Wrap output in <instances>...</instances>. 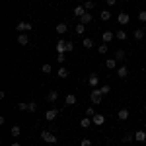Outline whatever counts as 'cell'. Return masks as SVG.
Here are the masks:
<instances>
[{"instance_id":"obj_23","label":"cell","mask_w":146,"mask_h":146,"mask_svg":"<svg viewBox=\"0 0 146 146\" xmlns=\"http://www.w3.org/2000/svg\"><path fill=\"white\" fill-rule=\"evenodd\" d=\"M115 37H117L119 41H125V39H127V31H125V29H119V31L115 33Z\"/></svg>"},{"instance_id":"obj_15","label":"cell","mask_w":146,"mask_h":146,"mask_svg":"<svg viewBox=\"0 0 146 146\" xmlns=\"http://www.w3.org/2000/svg\"><path fill=\"white\" fill-rule=\"evenodd\" d=\"M135 140L136 142H144L146 140V131H136L135 133Z\"/></svg>"},{"instance_id":"obj_22","label":"cell","mask_w":146,"mask_h":146,"mask_svg":"<svg viewBox=\"0 0 146 146\" xmlns=\"http://www.w3.org/2000/svg\"><path fill=\"white\" fill-rule=\"evenodd\" d=\"M20 133H22V129H20V125H14L10 129V135L12 136H20Z\"/></svg>"},{"instance_id":"obj_13","label":"cell","mask_w":146,"mask_h":146,"mask_svg":"<svg viewBox=\"0 0 146 146\" xmlns=\"http://www.w3.org/2000/svg\"><path fill=\"white\" fill-rule=\"evenodd\" d=\"M92 20H94V16H92V12H86L82 18H80V22L84 23V25H88V23H92Z\"/></svg>"},{"instance_id":"obj_28","label":"cell","mask_w":146,"mask_h":146,"mask_svg":"<svg viewBox=\"0 0 146 146\" xmlns=\"http://www.w3.org/2000/svg\"><path fill=\"white\" fill-rule=\"evenodd\" d=\"M98 51H100L101 55H105V53H107V51H109V47H107V43H101V45L98 47Z\"/></svg>"},{"instance_id":"obj_7","label":"cell","mask_w":146,"mask_h":146,"mask_svg":"<svg viewBox=\"0 0 146 146\" xmlns=\"http://www.w3.org/2000/svg\"><path fill=\"white\" fill-rule=\"evenodd\" d=\"M117 117H119V121H127V119L131 117V111L123 107V109H119V111H117Z\"/></svg>"},{"instance_id":"obj_19","label":"cell","mask_w":146,"mask_h":146,"mask_svg":"<svg viewBox=\"0 0 146 146\" xmlns=\"http://www.w3.org/2000/svg\"><path fill=\"white\" fill-rule=\"evenodd\" d=\"M64 103H66V105H76V96L68 94L66 98H64Z\"/></svg>"},{"instance_id":"obj_21","label":"cell","mask_w":146,"mask_h":146,"mask_svg":"<svg viewBox=\"0 0 146 146\" xmlns=\"http://www.w3.org/2000/svg\"><path fill=\"white\" fill-rule=\"evenodd\" d=\"M92 123H94V121H92L90 117H84V119L80 121V127H82V129H88V127H90Z\"/></svg>"},{"instance_id":"obj_26","label":"cell","mask_w":146,"mask_h":146,"mask_svg":"<svg viewBox=\"0 0 146 146\" xmlns=\"http://www.w3.org/2000/svg\"><path fill=\"white\" fill-rule=\"evenodd\" d=\"M125 56H127V53H125L123 49H119V51H117V53H115V58H117V60H123Z\"/></svg>"},{"instance_id":"obj_3","label":"cell","mask_w":146,"mask_h":146,"mask_svg":"<svg viewBox=\"0 0 146 146\" xmlns=\"http://www.w3.org/2000/svg\"><path fill=\"white\" fill-rule=\"evenodd\" d=\"M41 138H43L45 142H49V144H55L56 142V136L53 135V133H49V131H43V133H41Z\"/></svg>"},{"instance_id":"obj_8","label":"cell","mask_w":146,"mask_h":146,"mask_svg":"<svg viewBox=\"0 0 146 146\" xmlns=\"http://www.w3.org/2000/svg\"><path fill=\"white\" fill-rule=\"evenodd\" d=\"M92 121H94V125H96V127H101V125L105 123V117H103V115H101V113H96V115H94V119H92Z\"/></svg>"},{"instance_id":"obj_36","label":"cell","mask_w":146,"mask_h":146,"mask_svg":"<svg viewBox=\"0 0 146 146\" xmlns=\"http://www.w3.org/2000/svg\"><path fill=\"white\" fill-rule=\"evenodd\" d=\"M100 92H101V94H103V96H107V94L111 92V88H109V86L105 84V86H101V88H100Z\"/></svg>"},{"instance_id":"obj_1","label":"cell","mask_w":146,"mask_h":146,"mask_svg":"<svg viewBox=\"0 0 146 146\" xmlns=\"http://www.w3.org/2000/svg\"><path fill=\"white\" fill-rule=\"evenodd\" d=\"M90 100H92V103H96V105H100V103H101V100H103V94L100 92V88H96V90L90 92Z\"/></svg>"},{"instance_id":"obj_4","label":"cell","mask_w":146,"mask_h":146,"mask_svg":"<svg viewBox=\"0 0 146 146\" xmlns=\"http://www.w3.org/2000/svg\"><path fill=\"white\" fill-rule=\"evenodd\" d=\"M117 22H119V25H127V23L131 22V16H129L127 12H119V16H117Z\"/></svg>"},{"instance_id":"obj_6","label":"cell","mask_w":146,"mask_h":146,"mask_svg":"<svg viewBox=\"0 0 146 146\" xmlns=\"http://www.w3.org/2000/svg\"><path fill=\"white\" fill-rule=\"evenodd\" d=\"M18 45H22V47L29 45V37H27V33H20L18 35Z\"/></svg>"},{"instance_id":"obj_24","label":"cell","mask_w":146,"mask_h":146,"mask_svg":"<svg viewBox=\"0 0 146 146\" xmlns=\"http://www.w3.org/2000/svg\"><path fill=\"white\" fill-rule=\"evenodd\" d=\"M100 18L103 20V22H107V20H111V12H107V10H103L100 14Z\"/></svg>"},{"instance_id":"obj_38","label":"cell","mask_w":146,"mask_h":146,"mask_svg":"<svg viewBox=\"0 0 146 146\" xmlns=\"http://www.w3.org/2000/svg\"><path fill=\"white\" fill-rule=\"evenodd\" d=\"M80 146H92V140H90V138H82Z\"/></svg>"},{"instance_id":"obj_31","label":"cell","mask_w":146,"mask_h":146,"mask_svg":"<svg viewBox=\"0 0 146 146\" xmlns=\"http://www.w3.org/2000/svg\"><path fill=\"white\" fill-rule=\"evenodd\" d=\"M138 22L146 23V10H140V12H138Z\"/></svg>"},{"instance_id":"obj_42","label":"cell","mask_w":146,"mask_h":146,"mask_svg":"<svg viewBox=\"0 0 146 146\" xmlns=\"http://www.w3.org/2000/svg\"><path fill=\"white\" fill-rule=\"evenodd\" d=\"M10 146H22V144H20V142H12Z\"/></svg>"},{"instance_id":"obj_29","label":"cell","mask_w":146,"mask_h":146,"mask_svg":"<svg viewBox=\"0 0 146 146\" xmlns=\"http://www.w3.org/2000/svg\"><path fill=\"white\" fill-rule=\"evenodd\" d=\"M82 45H84V49H92V47H94V41H92V39H84Z\"/></svg>"},{"instance_id":"obj_35","label":"cell","mask_w":146,"mask_h":146,"mask_svg":"<svg viewBox=\"0 0 146 146\" xmlns=\"http://www.w3.org/2000/svg\"><path fill=\"white\" fill-rule=\"evenodd\" d=\"M94 115H96V111H94V107H88V109H86V117H90V119H94Z\"/></svg>"},{"instance_id":"obj_40","label":"cell","mask_w":146,"mask_h":146,"mask_svg":"<svg viewBox=\"0 0 146 146\" xmlns=\"http://www.w3.org/2000/svg\"><path fill=\"white\" fill-rule=\"evenodd\" d=\"M64 60H66V56H64V53H62V55H58V62H64Z\"/></svg>"},{"instance_id":"obj_17","label":"cell","mask_w":146,"mask_h":146,"mask_svg":"<svg viewBox=\"0 0 146 146\" xmlns=\"http://www.w3.org/2000/svg\"><path fill=\"white\" fill-rule=\"evenodd\" d=\"M105 68L115 70V68H117V58H107V60H105Z\"/></svg>"},{"instance_id":"obj_32","label":"cell","mask_w":146,"mask_h":146,"mask_svg":"<svg viewBox=\"0 0 146 146\" xmlns=\"http://www.w3.org/2000/svg\"><path fill=\"white\" fill-rule=\"evenodd\" d=\"M27 107H29V103H25V101H20L18 103V109L20 111H27Z\"/></svg>"},{"instance_id":"obj_30","label":"cell","mask_w":146,"mask_h":146,"mask_svg":"<svg viewBox=\"0 0 146 146\" xmlns=\"http://www.w3.org/2000/svg\"><path fill=\"white\" fill-rule=\"evenodd\" d=\"M51 70H53V68H51V64H43V66H41V72H43V74H51Z\"/></svg>"},{"instance_id":"obj_9","label":"cell","mask_w":146,"mask_h":146,"mask_svg":"<svg viewBox=\"0 0 146 146\" xmlns=\"http://www.w3.org/2000/svg\"><path fill=\"white\" fill-rule=\"evenodd\" d=\"M144 35H146V31L142 29V27H136L135 33H133V37H135L136 41H142V39H144Z\"/></svg>"},{"instance_id":"obj_33","label":"cell","mask_w":146,"mask_h":146,"mask_svg":"<svg viewBox=\"0 0 146 146\" xmlns=\"http://www.w3.org/2000/svg\"><path fill=\"white\" fill-rule=\"evenodd\" d=\"M27 111H29V113H35V111H37V103H35V101H29V107H27Z\"/></svg>"},{"instance_id":"obj_5","label":"cell","mask_w":146,"mask_h":146,"mask_svg":"<svg viewBox=\"0 0 146 146\" xmlns=\"http://www.w3.org/2000/svg\"><path fill=\"white\" fill-rule=\"evenodd\" d=\"M88 84H90L92 90H96V88L100 86V76H98V74H90V78H88Z\"/></svg>"},{"instance_id":"obj_41","label":"cell","mask_w":146,"mask_h":146,"mask_svg":"<svg viewBox=\"0 0 146 146\" xmlns=\"http://www.w3.org/2000/svg\"><path fill=\"white\" fill-rule=\"evenodd\" d=\"M117 4V0H107V6H115Z\"/></svg>"},{"instance_id":"obj_10","label":"cell","mask_w":146,"mask_h":146,"mask_svg":"<svg viewBox=\"0 0 146 146\" xmlns=\"http://www.w3.org/2000/svg\"><path fill=\"white\" fill-rule=\"evenodd\" d=\"M56 100H58V92H56V90L47 92V101H49V103H55Z\"/></svg>"},{"instance_id":"obj_25","label":"cell","mask_w":146,"mask_h":146,"mask_svg":"<svg viewBox=\"0 0 146 146\" xmlns=\"http://www.w3.org/2000/svg\"><path fill=\"white\" fill-rule=\"evenodd\" d=\"M82 6L86 8V12H92V10H94V2H92V0H86V2H84Z\"/></svg>"},{"instance_id":"obj_43","label":"cell","mask_w":146,"mask_h":146,"mask_svg":"<svg viewBox=\"0 0 146 146\" xmlns=\"http://www.w3.org/2000/svg\"><path fill=\"white\" fill-rule=\"evenodd\" d=\"M142 29H144V31H146V23H144V25H142Z\"/></svg>"},{"instance_id":"obj_37","label":"cell","mask_w":146,"mask_h":146,"mask_svg":"<svg viewBox=\"0 0 146 146\" xmlns=\"http://www.w3.org/2000/svg\"><path fill=\"white\" fill-rule=\"evenodd\" d=\"M74 51V43L72 41H66V53H72Z\"/></svg>"},{"instance_id":"obj_44","label":"cell","mask_w":146,"mask_h":146,"mask_svg":"<svg viewBox=\"0 0 146 146\" xmlns=\"http://www.w3.org/2000/svg\"><path fill=\"white\" fill-rule=\"evenodd\" d=\"M144 131H146V123H144Z\"/></svg>"},{"instance_id":"obj_39","label":"cell","mask_w":146,"mask_h":146,"mask_svg":"<svg viewBox=\"0 0 146 146\" xmlns=\"http://www.w3.org/2000/svg\"><path fill=\"white\" fill-rule=\"evenodd\" d=\"M133 138H135V135H125V136H123V140H125V142H131Z\"/></svg>"},{"instance_id":"obj_18","label":"cell","mask_w":146,"mask_h":146,"mask_svg":"<svg viewBox=\"0 0 146 146\" xmlns=\"http://www.w3.org/2000/svg\"><path fill=\"white\" fill-rule=\"evenodd\" d=\"M55 29H56V33H58V35H62V33H66L68 25H66V23H62V22H60V23H56V27H55Z\"/></svg>"},{"instance_id":"obj_34","label":"cell","mask_w":146,"mask_h":146,"mask_svg":"<svg viewBox=\"0 0 146 146\" xmlns=\"http://www.w3.org/2000/svg\"><path fill=\"white\" fill-rule=\"evenodd\" d=\"M66 76H68L66 68H58V78H66Z\"/></svg>"},{"instance_id":"obj_27","label":"cell","mask_w":146,"mask_h":146,"mask_svg":"<svg viewBox=\"0 0 146 146\" xmlns=\"http://www.w3.org/2000/svg\"><path fill=\"white\" fill-rule=\"evenodd\" d=\"M84 31H86V25H84L82 22H78L76 23V33H84Z\"/></svg>"},{"instance_id":"obj_2","label":"cell","mask_w":146,"mask_h":146,"mask_svg":"<svg viewBox=\"0 0 146 146\" xmlns=\"http://www.w3.org/2000/svg\"><path fill=\"white\" fill-rule=\"evenodd\" d=\"M16 29L20 31V33H29L31 29H33V25L29 22H18V25H16Z\"/></svg>"},{"instance_id":"obj_12","label":"cell","mask_w":146,"mask_h":146,"mask_svg":"<svg viewBox=\"0 0 146 146\" xmlns=\"http://www.w3.org/2000/svg\"><path fill=\"white\" fill-rule=\"evenodd\" d=\"M56 53H58V55H62V53H66V41H62V39H58V43H56Z\"/></svg>"},{"instance_id":"obj_14","label":"cell","mask_w":146,"mask_h":146,"mask_svg":"<svg viewBox=\"0 0 146 146\" xmlns=\"http://www.w3.org/2000/svg\"><path fill=\"white\" fill-rule=\"evenodd\" d=\"M113 37H115V33H111V31H103V33H101V39H103V43H111Z\"/></svg>"},{"instance_id":"obj_16","label":"cell","mask_w":146,"mask_h":146,"mask_svg":"<svg viewBox=\"0 0 146 146\" xmlns=\"http://www.w3.org/2000/svg\"><path fill=\"white\" fill-rule=\"evenodd\" d=\"M117 76H119V78H127V76H129V68L127 66H119L117 68Z\"/></svg>"},{"instance_id":"obj_20","label":"cell","mask_w":146,"mask_h":146,"mask_svg":"<svg viewBox=\"0 0 146 146\" xmlns=\"http://www.w3.org/2000/svg\"><path fill=\"white\" fill-rule=\"evenodd\" d=\"M84 14H86V8H84V6H76V8H74V16H76V18H82Z\"/></svg>"},{"instance_id":"obj_11","label":"cell","mask_w":146,"mask_h":146,"mask_svg":"<svg viewBox=\"0 0 146 146\" xmlns=\"http://www.w3.org/2000/svg\"><path fill=\"white\" fill-rule=\"evenodd\" d=\"M56 117H58V109H49V111L45 113V119H47V121H55Z\"/></svg>"}]
</instances>
